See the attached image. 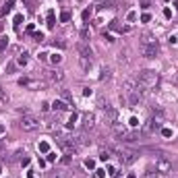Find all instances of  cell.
<instances>
[{"label":"cell","mask_w":178,"mask_h":178,"mask_svg":"<svg viewBox=\"0 0 178 178\" xmlns=\"http://www.w3.org/2000/svg\"><path fill=\"white\" fill-rule=\"evenodd\" d=\"M130 126H139V120H137L135 116H132V118H130Z\"/></svg>","instance_id":"cell-40"},{"label":"cell","mask_w":178,"mask_h":178,"mask_svg":"<svg viewBox=\"0 0 178 178\" xmlns=\"http://www.w3.org/2000/svg\"><path fill=\"white\" fill-rule=\"evenodd\" d=\"M73 158H75V155H73V153H64V158L60 160V164H62V166H69V164L73 162Z\"/></svg>","instance_id":"cell-20"},{"label":"cell","mask_w":178,"mask_h":178,"mask_svg":"<svg viewBox=\"0 0 178 178\" xmlns=\"http://www.w3.org/2000/svg\"><path fill=\"white\" fill-rule=\"evenodd\" d=\"M116 118H118L116 108H112V106H106V108H104V122H106V126H112V124L116 122Z\"/></svg>","instance_id":"cell-9"},{"label":"cell","mask_w":178,"mask_h":178,"mask_svg":"<svg viewBox=\"0 0 178 178\" xmlns=\"http://www.w3.org/2000/svg\"><path fill=\"white\" fill-rule=\"evenodd\" d=\"M104 39H108V41H114V39H112V35H110V33H106V31H104Z\"/></svg>","instance_id":"cell-41"},{"label":"cell","mask_w":178,"mask_h":178,"mask_svg":"<svg viewBox=\"0 0 178 178\" xmlns=\"http://www.w3.org/2000/svg\"><path fill=\"white\" fill-rule=\"evenodd\" d=\"M37 149H39L41 153H50V143H48V141H41V143L37 145Z\"/></svg>","instance_id":"cell-19"},{"label":"cell","mask_w":178,"mask_h":178,"mask_svg":"<svg viewBox=\"0 0 178 178\" xmlns=\"http://www.w3.org/2000/svg\"><path fill=\"white\" fill-rule=\"evenodd\" d=\"M108 172H110V176H112V178H120V172H118L114 166H108Z\"/></svg>","instance_id":"cell-23"},{"label":"cell","mask_w":178,"mask_h":178,"mask_svg":"<svg viewBox=\"0 0 178 178\" xmlns=\"http://www.w3.org/2000/svg\"><path fill=\"white\" fill-rule=\"evenodd\" d=\"M137 85L143 89V91H147V89H151V87H155L158 85V81H160V77H158V73L155 71H151V69H147V71H141L139 75H137Z\"/></svg>","instance_id":"cell-3"},{"label":"cell","mask_w":178,"mask_h":178,"mask_svg":"<svg viewBox=\"0 0 178 178\" xmlns=\"http://www.w3.org/2000/svg\"><path fill=\"white\" fill-rule=\"evenodd\" d=\"M126 19H128V21H135V19H137V13H132V11H130V13L126 15Z\"/></svg>","instance_id":"cell-36"},{"label":"cell","mask_w":178,"mask_h":178,"mask_svg":"<svg viewBox=\"0 0 178 178\" xmlns=\"http://www.w3.org/2000/svg\"><path fill=\"white\" fill-rule=\"evenodd\" d=\"M52 110H54V112H66V110H69V104L62 102V100H54Z\"/></svg>","instance_id":"cell-12"},{"label":"cell","mask_w":178,"mask_h":178,"mask_svg":"<svg viewBox=\"0 0 178 178\" xmlns=\"http://www.w3.org/2000/svg\"><path fill=\"white\" fill-rule=\"evenodd\" d=\"M50 60H52V64H60V62H62V56H60V54H52Z\"/></svg>","instance_id":"cell-27"},{"label":"cell","mask_w":178,"mask_h":178,"mask_svg":"<svg viewBox=\"0 0 178 178\" xmlns=\"http://www.w3.org/2000/svg\"><path fill=\"white\" fill-rule=\"evenodd\" d=\"M166 2H168V0H166Z\"/></svg>","instance_id":"cell-46"},{"label":"cell","mask_w":178,"mask_h":178,"mask_svg":"<svg viewBox=\"0 0 178 178\" xmlns=\"http://www.w3.org/2000/svg\"><path fill=\"white\" fill-rule=\"evenodd\" d=\"M60 93H62V97H64V100H66V102H69V104H71V102H73V95H71V93H69V91H66V89H60Z\"/></svg>","instance_id":"cell-26"},{"label":"cell","mask_w":178,"mask_h":178,"mask_svg":"<svg viewBox=\"0 0 178 178\" xmlns=\"http://www.w3.org/2000/svg\"><path fill=\"white\" fill-rule=\"evenodd\" d=\"M48 77H50V81H52V83H60V81L64 79L62 71H58V69H56V71H50V73H48Z\"/></svg>","instance_id":"cell-13"},{"label":"cell","mask_w":178,"mask_h":178,"mask_svg":"<svg viewBox=\"0 0 178 178\" xmlns=\"http://www.w3.org/2000/svg\"><path fill=\"white\" fill-rule=\"evenodd\" d=\"M77 118H79V116H77L75 112H73V114H71V118H69V128H73V126H75V122H77Z\"/></svg>","instance_id":"cell-28"},{"label":"cell","mask_w":178,"mask_h":178,"mask_svg":"<svg viewBox=\"0 0 178 178\" xmlns=\"http://www.w3.org/2000/svg\"><path fill=\"white\" fill-rule=\"evenodd\" d=\"M162 124H164V114L160 112H155V114H151L149 116V120L143 124V128H141V135L145 137V135H151V132H155L158 128H162Z\"/></svg>","instance_id":"cell-4"},{"label":"cell","mask_w":178,"mask_h":178,"mask_svg":"<svg viewBox=\"0 0 178 178\" xmlns=\"http://www.w3.org/2000/svg\"><path fill=\"white\" fill-rule=\"evenodd\" d=\"M13 6H15V2H13V0H6V2H4V6L0 8V15H8V13L13 11Z\"/></svg>","instance_id":"cell-14"},{"label":"cell","mask_w":178,"mask_h":178,"mask_svg":"<svg viewBox=\"0 0 178 178\" xmlns=\"http://www.w3.org/2000/svg\"><path fill=\"white\" fill-rule=\"evenodd\" d=\"M126 178H137V176H135V174H128V176H126Z\"/></svg>","instance_id":"cell-45"},{"label":"cell","mask_w":178,"mask_h":178,"mask_svg":"<svg viewBox=\"0 0 178 178\" xmlns=\"http://www.w3.org/2000/svg\"><path fill=\"white\" fill-rule=\"evenodd\" d=\"M151 6V0H141V8H149Z\"/></svg>","instance_id":"cell-34"},{"label":"cell","mask_w":178,"mask_h":178,"mask_svg":"<svg viewBox=\"0 0 178 178\" xmlns=\"http://www.w3.org/2000/svg\"><path fill=\"white\" fill-rule=\"evenodd\" d=\"M85 168L87 170H93L95 168V160H85Z\"/></svg>","instance_id":"cell-29"},{"label":"cell","mask_w":178,"mask_h":178,"mask_svg":"<svg viewBox=\"0 0 178 178\" xmlns=\"http://www.w3.org/2000/svg\"><path fill=\"white\" fill-rule=\"evenodd\" d=\"M141 54L145 56V58H155L160 54V43H158V39H153L149 33H145L143 37H141Z\"/></svg>","instance_id":"cell-2"},{"label":"cell","mask_w":178,"mask_h":178,"mask_svg":"<svg viewBox=\"0 0 178 178\" xmlns=\"http://www.w3.org/2000/svg\"><path fill=\"white\" fill-rule=\"evenodd\" d=\"M21 23H23V15H15V19H13V27L19 31L21 29Z\"/></svg>","instance_id":"cell-17"},{"label":"cell","mask_w":178,"mask_h":178,"mask_svg":"<svg viewBox=\"0 0 178 178\" xmlns=\"http://www.w3.org/2000/svg\"><path fill=\"white\" fill-rule=\"evenodd\" d=\"M155 172H172V160L168 158V153H160L158 162H155Z\"/></svg>","instance_id":"cell-8"},{"label":"cell","mask_w":178,"mask_h":178,"mask_svg":"<svg viewBox=\"0 0 178 178\" xmlns=\"http://www.w3.org/2000/svg\"><path fill=\"white\" fill-rule=\"evenodd\" d=\"M48 155V162H56V153H46Z\"/></svg>","instance_id":"cell-37"},{"label":"cell","mask_w":178,"mask_h":178,"mask_svg":"<svg viewBox=\"0 0 178 178\" xmlns=\"http://www.w3.org/2000/svg\"><path fill=\"white\" fill-rule=\"evenodd\" d=\"M143 95L145 91L137 85V81H126L124 83V100L128 106H139L143 102Z\"/></svg>","instance_id":"cell-1"},{"label":"cell","mask_w":178,"mask_h":178,"mask_svg":"<svg viewBox=\"0 0 178 178\" xmlns=\"http://www.w3.org/2000/svg\"><path fill=\"white\" fill-rule=\"evenodd\" d=\"M95 174H97V178H104L106 176V170H95Z\"/></svg>","instance_id":"cell-39"},{"label":"cell","mask_w":178,"mask_h":178,"mask_svg":"<svg viewBox=\"0 0 178 178\" xmlns=\"http://www.w3.org/2000/svg\"><path fill=\"white\" fill-rule=\"evenodd\" d=\"M52 46H54V48H56V46H58V48H66V41H64V39H52Z\"/></svg>","instance_id":"cell-25"},{"label":"cell","mask_w":178,"mask_h":178,"mask_svg":"<svg viewBox=\"0 0 178 178\" xmlns=\"http://www.w3.org/2000/svg\"><path fill=\"white\" fill-rule=\"evenodd\" d=\"M27 62H29V56H27L25 52H23V54H21V56L17 58V64H19V66H25Z\"/></svg>","instance_id":"cell-18"},{"label":"cell","mask_w":178,"mask_h":178,"mask_svg":"<svg viewBox=\"0 0 178 178\" xmlns=\"http://www.w3.org/2000/svg\"><path fill=\"white\" fill-rule=\"evenodd\" d=\"M95 128V114H85L83 116V122H81V130H93Z\"/></svg>","instance_id":"cell-10"},{"label":"cell","mask_w":178,"mask_h":178,"mask_svg":"<svg viewBox=\"0 0 178 178\" xmlns=\"http://www.w3.org/2000/svg\"><path fill=\"white\" fill-rule=\"evenodd\" d=\"M141 21H143V23H149V21H151V15H149V13H143V15H141Z\"/></svg>","instance_id":"cell-31"},{"label":"cell","mask_w":178,"mask_h":178,"mask_svg":"<svg viewBox=\"0 0 178 178\" xmlns=\"http://www.w3.org/2000/svg\"><path fill=\"white\" fill-rule=\"evenodd\" d=\"M162 135H164L166 139H170V137H172V130H170V128H164V130H162Z\"/></svg>","instance_id":"cell-33"},{"label":"cell","mask_w":178,"mask_h":178,"mask_svg":"<svg viewBox=\"0 0 178 178\" xmlns=\"http://www.w3.org/2000/svg\"><path fill=\"white\" fill-rule=\"evenodd\" d=\"M114 155H118L122 164H132V162H137L139 151L128 149V147H114Z\"/></svg>","instance_id":"cell-5"},{"label":"cell","mask_w":178,"mask_h":178,"mask_svg":"<svg viewBox=\"0 0 178 178\" xmlns=\"http://www.w3.org/2000/svg\"><path fill=\"white\" fill-rule=\"evenodd\" d=\"M170 178H178V172H172V174H170Z\"/></svg>","instance_id":"cell-43"},{"label":"cell","mask_w":178,"mask_h":178,"mask_svg":"<svg viewBox=\"0 0 178 178\" xmlns=\"http://www.w3.org/2000/svg\"><path fill=\"white\" fill-rule=\"evenodd\" d=\"M46 23H48V29H54V25H56V19H54V11H48V19H46Z\"/></svg>","instance_id":"cell-15"},{"label":"cell","mask_w":178,"mask_h":178,"mask_svg":"<svg viewBox=\"0 0 178 178\" xmlns=\"http://www.w3.org/2000/svg\"><path fill=\"white\" fill-rule=\"evenodd\" d=\"M110 77V71L108 69H102V75H100V79H108Z\"/></svg>","instance_id":"cell-32"},{"label":"cell","mask_w":178,"mask_h":178,"mask_svg":"<svg viewBox=\"0 0 178 178\" xmlns=\"http://www.w3.org/2000/svg\"><path fill=\"white\" fill-rule=\"evenodd\" d=\"M6 46H8V37L6 35H0V52H4Z\"/></svg>","instance_id":"cell-21"},{"label":"cell","mask_w":178,"mask_h":178,"mask_svg":"<svg viewBox=\"0 0 178 178\" xmlns=\"http://www.w3.org/2000/svg\"><path fill=\"white\" fill-rule=\"evenodd\" d=\"M77 52L81 54L79 58H89V60H91V56H93L91 48L87 46V41H81V43H77Z\"/></svg>","instance_id":"cell-11"},{"label":"cell","mask_w":178,"mask_h":178,"mask_svg":"<svg viewBox=\"0 0 178 178\" xmlns=\"http://www.w3.org/2000/svg\"><path fill=\"white\" fill-rule=\"evenodd\" d=\"M33 37H35L37 41H41V39H43V35H41V33H33Z\"/></svg>","instance_id":"cell-42"},{"label":"cell","mask_w":178,"mask_h":178,"mask_svg":"<svg viewBox=\"0 0 178 178\" xmlns=\"http://www.w3.org/2000/svg\"><path fill=\"white\" fill-rule=\"evenodd\" d=\"M19 126L23 130H35V128H39V118L33 116V114H25L23 118H21Z\"/></svg>","instance_id":"cell-7"},{"label":"cell","mask_w":178,"mask_h":178,"mask_svg":"<svg viewBox=\"0 0 178 178\" xmlns=\"http://www.w3.org/2000/svg\"><path fill=\"white\" fill-rule=\"evenodd\" d=\"M60 21H62V23H69V21H71V11H62L60 13Z\"/></svg>","instance_id":"cell-22"},{"label":"cell","mask_w":178,"mask_h":178,"mask_svg":"<svg viewBox=\"0 0 178 178\" xmlns=\"http://www.w3.org/2000/svg\"><path fill=\"white\" fill-rule=\"evenodd\" d=\"M110 29H114V31H118V33H126V31H128V27H120L116 21H112V23H110Z\"/></svg>","instance_id":"cell-16"},{"label":"cell","mask_w":178,"mask_h":178,"mask_svg":"<svg viewBox=\"0 0 178 178\" xmlns=\"http://www.w3.org/2000/svg\"><path fill=\"white\" fill-rule=\"evenodd\" d=\"M2 132H4V126H2V124H0V135H2Z\"/></svg>","instance_id":"cell-44"},{"label":"cell","mask_w":178,"mask_h":178,"mask_svg":"<svg viewBox=\"0 0 178 178\" xmlns=\"http://www.w3.org/2000/svg\"><path fill=\"white\" fill-rule=\"evenodd\" d=\"M0 102H2V104H6V102H8V95L2 91V87H0Z\"/></svg>","instance_id":"cell-30"},{"label":"cell","mask_w":178,"mask_h":178,"mask_svg":"<svg viewBox=\"0 0 178 178\" xmlns=\"http://www.w3.org/2000/svg\"><path fill=\"white\" fill-rule=\"evenodd\" d=\"M81 66L85 71H89V69H91V60H89V58H81Z\"/></svg>","instance_id":"cell-24"},{"label":"cell","mask_w":178,"mask_h":178,"mask_svg":"<svg viewBox=\"0 0 178 178\" xmlns=\"http://www.w3.org/2000/svg\"><path fill=\"white\" fill-rule=\"evenodd\" d=\"M89 17H91V11H89V8L83 11V21H89Z\"/></svg>","instance_id":"cell-35"},{"label":"cell","mask_w":178,"mask_h":178,"mask_svg":"<svg viewBox=\"0 0 178 178\" xmlns=\"http://www.w3.org/2000/svg\"><path fill=\"white\" fill-rule=\"evenodd\" d=\"M58 145L64 149V153H77V149H79V145H77V141H75V137H69V135H60L58 139Z\"/></svg>","instance_id":"cell-6"},{"label":"cell","mask_w":178,"mask_h":178,"mask_svg":"<svg viewBox=\"0 0 178 178\" xmlns=\"http://www.w3.org/2000/svg\"><path fill=\"white\" fill-rule=\"evenodd\" d=\"M164 17L170 19V17H172V11H170V8H164Z\"/></svg>","instance_id":"cell-38"}]
</instances>
